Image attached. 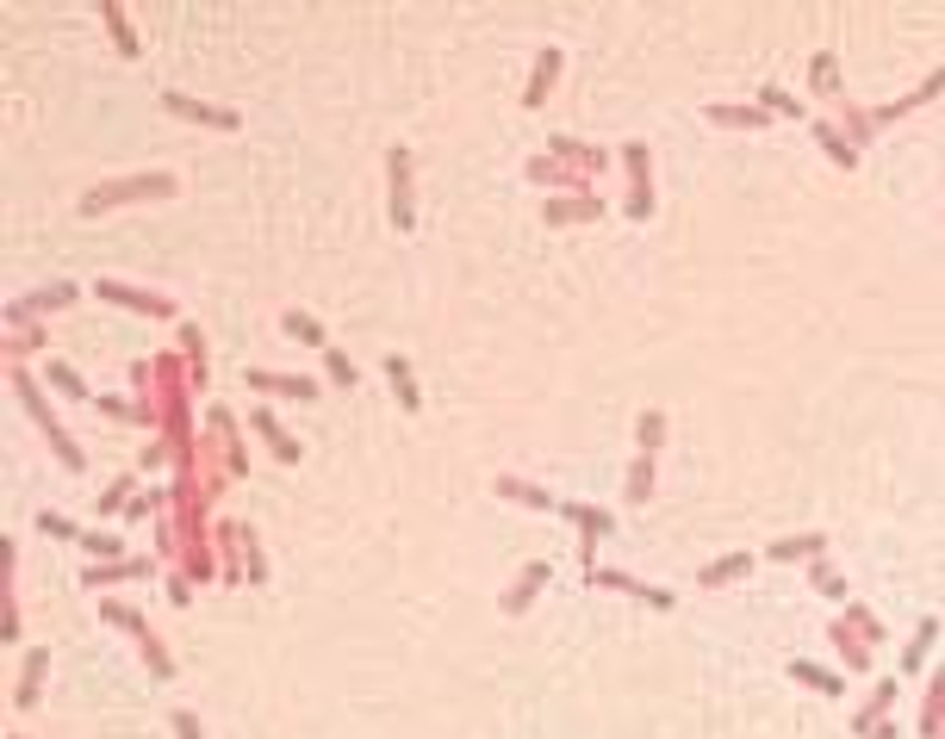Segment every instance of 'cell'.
I'll return each mask as SVG.
<instances>
[{
    "label": "cell",
    "instance_id": "cell-21",
    "mask_svg": "<svg viewBox=\"0 0 945 739\" xmlns=\"http://www.w3.org/2000/svg\"><path fill=\"white\" fill-rule=\"evenodd\" d=\"M740 578H752V553H722V559H710L696 571V590H728Z\"/></svg>",
    "mask_w": 945,
    "mask_h": 739
},
{
    "label": "cell",
    "instance_id": "cell-25",
    "mask_svg": "<svg viewBox=\"0 0 945 739\" xmlns=\"http://www.w3.org/2000/svg\"><path fill=\"white\" fill-rule=\"evenodd\" d=\"M809 88L828 100V106H833V100H846V81H840V57H833V50H815V57H809Z\"/></svg>",
    "mask_w": 945,
    "mask_h": 739
},
{
    "label": "cell",
    "instance_id": "cell-26",
    "mask_svg": "<svg viewBox=\"0 0 945 739\" xmlns=\"http://www.w3.org/2000/svg\"><path fill=\"white\" fill-rule=\"evenodd\" d=\"M791 678L803 683V690H815V696H846V678L828 671V665H815V659H791Z\"/></svg>",
    "mask_w": 945,
    "mask_h": 739
},
{
    "label": "cell",
    "instance_id": "cell-19",
    "mask_svg": "<svg viewBox=\"0 0 945 739\" xmlns=\"http://www.w3.org/2000/svg\"><path fill=\"white\" fill-rule=\"evenodd\" d=\"M100 25L113 32V50H118V57H125V62H137V57H143V38H137L131 13H125L118 0H100Z\"/></svg>",
    "mask_w": 945,
    "mask_h": 739
},
{
    "label": "cell",
    "instance_id": "cell-3",
    "mask_svg": "<svg viewBox=\"0 0 945 739\" xmlns=\"http://www.w3.org/2000/svg\"><path fill=\"white\" fill-rule=\"evenodd\" d=\"M622 174H629V206H622V211H629L635 224H647L659 199H654V150H647L641 137H635V143H622Z\"/></svg>",
    "mask_w": 945,
    "mask_h": 739
},
{
    "label": "cell",
    "instance_id": "cell-49",
    "mask_svg": "<svg viewBox=\"0 0 945 739\" xmlns=\"http://www.w3.org/2000/svg\"><path fill=\"white\" fill-rule=\"evenodd\" d=\"M38 534H50V541H81V529H76V522H69L62 510H44V516H38Z\"/></svg>",
    "mask_w": 945,
    "mask_h": 739
},
{
    "label": "cell",
    "instance_id": "cell-34",
    "mask_svg": "<svg viewBox=\"0 0 945 739\" xmlns=\"http://www.w3.org/2000/svg\"><path fill=\"white\" fill-rule=\"evenodd\" d=\"M280 330H287L292 342H306V348H318V355H324V348H336V342L324 336V323L311 317V311H287V317H280Z\"/></svg>",
    "mask_w": 945,
    "mask_h": 739
},
{
    "label": "cell",
    "instance_id": "cell-44",
    "mask_svg": "<svg viewBox=\"0 0 945 739\" xmlns=\"http://www.w3.org/2000/svg\"><path fill=\"white\" fill-rule=\"evenodd\" d=\"M131 497H137V478L125 473V478H113L106 492H100V516H118V510H131Z\"/></svg>",
    "mask_w": 945,
    "mask_h": 739
},
{
    "label": "cell",
    "instance_id": "cell-36",
    "mask_svg": "<svg viewBox=\"0 0 945 739\" xmlns=\"http://www.w3.org/2000/svg\"><path fill=\"white\" fill-rule=\"evenodd\" d=\"M933 640H940V622H933V615H921V622H914V640L902 646V671H908V678H914V671H921V665H926V653H933Z\"/></svg>",
    "mask_w": 945,
    "mask_h": 739
},
{
    "label": "cell",
    "instance_id": "cell-13",
    "mask_svg": "<svg viewBox=\"0 0 945 739\" xmlns=\"http://www.w3.org/2000/svg\"><path fill=\"white\" fill-rule=\"evenodd\" d=\"M933 100H945V62L921 81V88H914V94H902V100H889V106H877V113H871V125L884 131V125H896V118H908V113H921V106H933Z\"/></svg>",
    "mask_w": 945,
    "mask_h": 739
},
{
    "label": "cell",
    "instance_id": "cell-9",
    "mask_svg": "<svg viewBox=\"0 0 945 739\" xmlns=\"http://www.w3.org/2000/svg\"><path fill=\"white\" fill-rule=\"evenodd\" d=\"M162 113H174V118H187V125H206V131H237L243 118L231 113V106H206V100H194V94H162Z\"/></svg>",
    "mask_w": 945,
    "mask_h": 739
},
{
    "label": "cell",
    "instance_id": "cell-20",
    "mask_svg": "<svg viewBox=\"0 0 945 739\" xmlns=\"http://www.w3.org/2000/svg\"><path fill=\"white\" fill-rule=\"evenodd\" d=\"M703 118H710L715 131H765V125H772V113H765L759 100H747V106H703Z\"/></svg>",
    "mask_w": 945,
    "mask_h": 739
},
{
    "label": "cell",
    "instance_id": "cell-32",
    "mask_svg": "<svg viewBox=\"0 0 945 739\" xmlns=\"http://www.w3.org/2000/svg\"><path fill=\"white\" fill-rule=\"evenodd\" d=\"M387 380H392V392H399V404L417 417V411H424V392H417V373H411L405 355H387Z\"/></svg>",
    "mask_w": 945,
    "mask_h": 739
},
{
    "label": "cell",
    "instance_id": "cell-22",
    "mask_svg": "<svg viewBox=\"0 0 945 739\" xmlns=\"http://www.w3.org/2000/svg\"><path fill=\"white\" fill-rule=\"evenodd\" d=\"M654 492H659V466H654V454H635V460H629V478H622V497H629L635 510H647V504H654Z\"/></svg>",
    "mask_w": 945,
    "mask_h": 739
},
{
    "label": "cell",
    "instance_id": "cell-12",
    "mask_svg": "<svg viewBox=\"0 0 945 739\" xmlns=\"http://www.w3.org/2000/svg\"><path fill=\"white\" fill-rule=\"evenodd\" d=\"M548 155L566 162V169L591 174V181H603V169H610V150H603V143H585V137H548Z\"/></svg>",
    "mask_w": 945,
    "mask_h": 739
},
{
    "label": "cell",
    "instance_id": "cell-37",
    "mask_svg": "<svg viewBox=\"0 0 945 739\" xmlns=\"http://www.w3.org/2000/svg\"><path fill=\"white\" fill-rule=\"evenodd\" d=\"M44 342H50V336L38 330V317H32V323H20V330L7 336V367H25V355H38Z\"/></svg>",
    "mask_w": 945,
    "mask_h": 739
},
{
    "label": "cell",
    "instance_id": "cell-52",
    "mask_svg": "<svg viewBox=\"0 0 945 739\" xmlns=\"http://www.w3.org/2000/svg\"><path fill=\"white\" fill-rule=\"evenodd\" d=\"M169 603H174V609L194 603V578H187V571H169Z\"/></svg>",
    "mask_w": 945,
    "mask_h": 739
},
{
    "label": "cell",
    "instance_id": "cell-24",
    "mask_svg": "<svg viewBox=\"0 0 945 739\" xmlns=\"http://www.w3.org/2000/svg\"><path fill=\"white\" fill-rule=\"evenodd\" d=\"M809 590H815V597H828V603H840V609L852 603V590H846V578H840V566H833V553L809 559Z\"/></svg>",
    "mask_w": 945,
    "mask_h": 739
},
{
    "label": "cell",
    "instance_id": "cell-18",
    "mask_svg": "<svg viewBox=\"0 0 945 739\" xmlns=\"http://www.w3.org/2000/svg\"><path fill=\"white\" fill-rule=\"evenodd\" d=\"M492 492H498L504 504H522V510L560 516V497H554V492H541V485H529V478H517V473H498V478H492Z\"/></svg>",
    "mask_w": 945,
    "mask_h": 739
},
{
    "label": "cell",
    "instance_id": "cell-41",
    "mask_svg": "<svg viewBox=\"0 0 945 739\" xmlns=\"http://www.w3.org/2000/svg\"><path fill=\"white\" fill-rule=\"evenodd\" d=\"M840 622H846V627H852V634H858V640H865V646L889 640V634H884V622H877V615H871L865 603H846V609H840Z\"/></svg>",
    "mask_w": 945,
    "mask_h": 739
},
{
    "label": "cell",
    "instance_id": "cell-5",
    "mask_svg": "<svg viewBox=\"0 0 945 739\" xmlns=\"http://www.w3.org/2000/svg\"><path fill=\"white\" fill-rule=\"evenodd\" d=\"M94 292L106 304H118V311H137V317H162V323H181V311H174V299H162V292H143V286H125V280H94Z\"/></svg>",
    "mask_w": 945,
    "mask_h": 739
},
{
    "label": "cell",
    "instance_id": "cell-46",
    "mask_svg": "<svg viewBox=\"0 0 945 739\" xmlns=\"http://www.w3.org/2000/svg\"><path fill=\"white\" fill-rule=\"evenodd\" d=\"M44 380L57 385L62 399H88V385H81V373L69 367V360H50V367H44Z\"/></svg>",
    "mask_w": 945,
    "mask_h": 739
},
{
    "label": "cell",
    "instance_id": "cell-4",
    "mask_svg": "<svg viewBox=\"0 0 945 739\" xmlns=\"http://www.w3.org/2000/svg\"><path fill=\"white\" fill-rule=\"evenodd\" d=\"M522 181H529V187H548V193H560V199H579V193H598V181H591V174H579V169H566V162H554L548 150L522 162Z\"/></svg>",
    "mask_w": 945,
    "mask_h": 739
},
{
    "label": "cell",
    "instance_id": "cell-16",
    "mask_svg": "<svg viewBox=\"0 0 945 739\" xmlns=\"http://www.w3.org/2000/svg\"><path fill=\"white\" fill-rule=\"evenodd\" d=\"M44 671H50V646H32L20 659V683H13V708H38L44 702Z\"/></svg>",
    "mask_w": 945,
    "mask_h": 739
},
{
    "label": "cell",
    "instance_id": "cell-35",
    "mask_svg": "<svg viewBox=\"0 0 945 739\" xmlns=\"http://www.w3.org/2000/svg\"><path fill=\"white\" fill-rule=\"evenodd\" d=\"M659 448H666V411H659V404H647V411H641V423H635V454H654L659 460Z\"/></svg>",
    "mask_w": 945,
    "mask_h": 739
},
{
    "label": "cell",
    "instance_id": "cell-38",
    "mask_svg": "<svg viewBox=\"0 0 945 739\" xmlns=\"http://www.w3.org/2000/svg\"><path fill=\"white\" fill-rule=\"evenodd\" d=\"M759 106H765V113H772V118H796V125L809 118V106H803V100H796V94H784L777 81H765V88H759Z\"/></svg>",
    "mask_w": 945,
    "mask_h": 739
},
{
    "label": "cell",
    "instance_id": "cell-40",
    "mask_svg": "<svg viewBox=\"0 0 945 739\" xmlns=\"http://www.w3.org/2000/svg\"><path fill=\"white\" fill-rule=\"evenodd\" d=\"M100 622H113V627H125V634H137V640H150V622H143L131 603H118V597H106V603H100Z\"/></svg>",
    "mask_w": 945,
    "mask_h": 739
},
{
    "label": "cell",
    "instance_id": "cell-51",
    "mask_svg": "<svg viewBox=\"0 0 945 739\" xmlns=\"http://www.w3.org/2000/svg\"><path fill=\"white\" fill-rule=\"evenodd\" d=\"M169 727H174V739H206V727H199V715H194V708H174V715H169Z\"/></svg>",
    "mask_w": 945,
    "mask_h": 739
},
{
    "label": "cell",
    "instance_id": "cell-47",
    "mask_svg": "<svg viewBox=\"0 0 945 739\" xmlns=\"http://www.w3.org/2000/svg\"><path fill=\"white\" fill-rule=\"evenodd\" d=\"M162 510H169V492H155V485H150V492L131 497V510H125V516H131V522H150V516H162Z\"/></svg>",
    "mask_w": 945,
    "mask_h": 739
},
{
    "label": "cell",
    "instance_id": "cell-27",
    "mask_svg": "<svg viewBox=\"0 0 945 739\" xmlns=\"http://www.w3.org/2000/svg\"><path fill=\"white\" fill-rule=\"evenodd\" d=\"M889 708H896V678H884L877 690H871V702L858 708V715H852V734L865 739L871 727H884V720H889Z\"/></svg>",
    "mask_w": 945,
    "mask_h": 739
},
{
    "label": "cell",
    "instance_id": "cell-53",
    "mask_svg": "<svg viewBox=\"0 0 945 739\" xmlns=\"http://www.w3.org/2000/svg\"><path fill=\"white\" fill-rule=\"evenodd\" d=\"M100 411H106V417H113V423H137V411H131V404H125V399H100Z\"/></svg>",
    "mask_w": 945,
    "mask_h": 739
},
{
    "label": "cell",
    "instance_id": "cell-43",
    "mask_svg": "<svg viewBox=\"0 0 945 739\" xmlns=\"http://www.w3.org/2000/svg\"><path fill=\"white\" fill-rule=\"evenodd\" d=\"M324 380L336 385V392H355V385H361V373H355V360H348L343 348H324Z\"/></svg>",
    "mask_w": 945,
    "mask_h": 739
},
{
    "label": "cell",
    "instance_id": "cell-39",
    "mask_svg": "<svg viewBox=\"0 0 945 739\" xmlns=\"http://www.w3.org/2000/svg\"><path fill=\"white\" fill-rule=\"evenodd\" d=\"M181 355H187V367H194V385L206 392V336H199V323H181Z\"/></svg>",
    "mask_w": 945,
    "mask_h": 739
},
{
    "label": "cell",
    "instance_id": "cell-33",
    "mask_svg": "<svg viewBox=\"0 0 945 739\" xmlns=\"http://www.w3.org/2000/svg\"><path fill=\"white\" fill-rule=\"evenodd\" d=\"M940 727H945V671H933L921 702V739H940Z\"/></svg>",
    "mask_w": 945,
    "mask_h": 739
},
{
    "label": "cell",
    "instance_id": "cell-42",
    "mask_svg": "<svg viewBox=\"0 0 945 739\" xmlns=\"http://www.w3.org/2000/svg\"><path fill=\"white\" fill-rule=\"evenodd\" d=\"M243 578H250L255 590L268 585V553H262V534L243 529Z\"/></svg>",
    "mask_w": 945,
    "mask_h": 739
},
{
    "label": "cell",
    "instance_id": "cell-54",
    "mask_svg": "<svg viewBox=\"0 0 945 739\" xmlns=\"http://www.w3.org/2000/svg\"><path fill=\"white\" fill-rule=\"evenodd\" d=\"M865 739H902V734H896V720H884V727H871Z\"/></svg>",
    "mask_w": 945,
    "mask_h": 739
},
{
    "label": "cell",
    "instance_id": "cell-7",
    "mask_svg": "<svg viewBox=\"0 0 945 739\" xmlns=\"http://www.w3.org/2000/svg\"><path fill=\"white\" fill-rule=\"evenodd\" d=\"M76 299H81V286H69V280H57V286H38L32 299H13V304H7V311H0V323H7V330H20V323L44 317V311H69Z\"/></svg>",
    "mask_w": 945,
    "mask_h": 739
},
{
    "label": "cell",
    "instance_id": "cell-17",
    "mask_svg": "<svg viewBox=\"0 0 945 739\" xmlns=\"http://www.w3.org/2000/svg\"><path fill=\"white\" fill-rule=\"evenodd\" d=\"M131 578H150V559H94L81 571V590H113V585H131Z\"/></svg>",
    "mask_w": 945,
    "mask_h": 739
},
{
    "label": "cell",
    "instance_id": "cell-23",
    "mask_svg": "<svg viewBox=\"0 0 945 739\" xmlns=\"http://www.w3.org/2000/svg\"><path fill=\"white\" fill-rule=\"evenodd\" d=\"M821 553H828V534H784V541L765 547V559H777V566H796V559H803V566H809Z\"/></svg>",
    "mask_w": 945,
    "mask_h": 739
},
{
    "label": "cell",
    "instance_id": "cell-11",
    "mask_svg": "<svg viewBox=\"0 0 945 739\" xmlns=\"http://www.w3.org/2000/svg\"><path fill=\"white\" fill-rule=\"evenodd\" d=\"M560 69H566V57H560L554 44H548V50H535V62H529V81H522V113H541V106H548V94H554Z\"/></svg>",
    "mask_w": 945,
    "mask_h": 739
},
{
    "label": "cell",
    "instance_id": "cell-48",
    "mask_svg": "<svg viewBox=\"0 0 945 739\" xmlns=\"http://www.w3.org/2000/svg\"><path fill=\"white\" fill-rule=\"evenodd\" d=\"M137 646H143V665H150L155 678H162V683H174V659H169V646L155 640V634H150V640H137Z\"/></svg>",
    "mask_w": 945,
    "mask_h": 739
},
{
    "label": "cell",
    "instance_id": "cell-10",
    "mask_svg": "<svg viewBox=\"0 0 945 739\" xmlns=\"http://www.w3.org/2000/svg\"><path fill=\"white\" fill-rule=\"evenodd\" d=\"M548 578H554V566H548V559H529V566L510 578V590L498 597V615H529V603L548 590Z\"/></svg>",
    "mask_w": 945,
    "mask_h": 739
},
{
    "label": "cell",
    "instance_id": "cell-29",
    "mask_svg": "<svg viewBox=\"0 0 945 739\" xmlns=\"http://www.w3.org/2000/svg\"><path fill=\"white\" fill-rule=\"evenodd\" d=\"M815 143H821V150H828V162H833V169H858V150H852V143H846V131H840V125H833V118H815Z\"/></svg>",
    "mask_w": 945,
    "mask_h": 739
},
{
    "label": "cell",
    "instance_id": "cell-30",
    "mask_svg": "<svg viewBox=\"0 0 945 739\" xmlns=\"http://www.w3.org/2000/svg\"><path fill=\"white\" fill-rule=\"evenodd\" d=\"M250 429H255V436H262V441H268V448H274V460H287V466H292V460H299V441H292L287 429L274 423V411H250Z\"/></svg>",
    "mask_w": 945,
    "mask_h": 739
},
{
    "label": "cell",
    "instance_id": "cell-56",
    "mask_svg": "<svg viewBox=\"0 0 945 739\" xmlns=\"http://www.w3.org/2000/svg\"><path fill=\"white\" fill-rule=\"evenodd\" d=\"M940 739H945V727H940Z\"/></svg>",
    "mask_w": 945,
    "mask_h": 739
},
{
    "label": "cell",
    "instance_id": "cell-6",
    "mask_svg": "<svg viewBox=\"0 0 945 739\" xmlns=\"http://www.w3.org/2000/svg\"><path fill=\"white\" fill-rule=\"evenodd\" d=\"M560 516L579 529V559H585V571H591V566H598V541L616 534V516L598 510V504H560Z\"/></svg>",
    "mask_w": 945,
    "mask_h": 739
},
{
    "label": "cell",
    "instance_id": "cell-31",
    "mask_svg": "<svg viewBox=\"0 0 945 739\" xmlns=\"http://www.w3.org/2000/svg\"><path fill=\"white\" fill-rule=\"evenodd\" d=\"M833 125L846 131V143H852V150H858V143H871V137H877V125H871V113H865V106H852V100H833Z\"/></svg>",
    "mask_w": 945,
    "mask_h": 739
},
{
    "label": "cell",
    "instance_id": "cell-50",
    "mask_svg": "<svg viewBox=\"0 0 945 739\" xmlns=\"http://www.w3.org/2000/svg\"><path fill=\"white\" fill-rule=\"evenodd\" d=\"M169 460H174V448L162 436H150V441H143V454H137V466H143V473H155V466H169Z\"/></svg>",
    "mask_w": 945,
    "mask_h": 739
},
{
    "label": "cell",
    "instance_id": "cell-15",
    "mask_svg": "<svg viewBox=\"0 0 945 739\" xmlns=\"http://www.w3.org/2000/svg\"><path fill=\"white\" fill-rule=\"evenodd\" d=\"M250 392H268V399H299V404H318V399H324V385L306 380V373H262V367L250 373Z\"/></svg>",
    "mask_w": 945,
    "mask_h": 739
},
{
    "label": "cell",
    "instance_id": "cell-1",
    "mask_svg": "<svg viewBox=\"0 0 945 739\" xmlns=\"http://www.w3.org/2000/svg\"><path fill=\"white\" fill-rule=\"evenodd\" d=\"M181 193V174L169 169H143V174H125V181H100L94 193H81V218H106L118 206H143V199H174Z\"/></svg>",
    "mask_w": 945,
    "mask_h": 739
},
{
    "label": "cell",
    "instance_id": "cell-55",
    "mask_svg": "<svg viewBox=\"0 0 945 739\" xmlns=\"http://www.w3.org/2000/svg\"><path fill=\"white\" fill-rule=\"evenodd\" d=\"M7 739H25V734H7Z\"/></svg>",
    "mask_w": 945,
    "mask_h": 739
},
{
    "label": "cell",
    "instance_id": "cell-2",
    "mask_svg": "<svg viewBox=\"0 0 945 739\" xmlns=\"http://www.w3.org/2000/svg\"><path fill=\"white\" fill-rule=\"evenodd\" d=\"M387 187H392V199H387V211H392V230H417V162H411V150L405 143H392L387 150Z\"/></svg>",
    "mask_w": 945,
    "mask_h": 739
},
{
    "label": "cell",
    "instance_id": "cell-28",
    "mask_svg": "<svg viewBox=\"0 0 945 739\" xmlns=\"http://www.w3.org/2000/svg\"><path fill=\"white\" fill-rule=\"evenodd\" d=\"M828 640H833V653L846 659V671H852V678H858V671H871V646L858 640V634H852V627L840 622V615H833V622H828Z\"/></svg>",
    "mask_w": 945,
    "mask_h": 739
},
{
    "label": "cell",
    "instance_id": "cell-45",
    "mask_svg": "<svg viewBox=\"0 0 945 739\" xmlns=\"http://www.w3.org/2000/svg\"><path fill=\"white\" fill-rule=\"evenodd\" d=\"M76 547L88 553V559H125V541H118V534H100V529H88Z\"/></svg>",
    "mask_w": 945,
    "mask_h": 739
},
{
    "label": "cell",
    "instance_id": "cell-8",
    "mask_svg": "<svg viewBox=\"0 0 945 739\" xmlns=\"http://www.w3.org/2000/svg\"><path fill=\"white\" fill-rule=\"evenodd\" d=\"M585 585H591V590H622V597H635V603L659 609V615H672V609H678V597H672V590L641 585V578H629V571H603V566H591V571H585Z\"/></svg>",
    "mask_w": 945,
    "mask_h": 739
},
{
    "label": "cell",
    "instance_id": "cell-14",
    "mask_svg": "<svg viewBox=\"0 0 945 739\" xmlns=\"http://www.w3.org/2000/svg\"><path fill=\"white\" fill-rule=\"evenodd\" d=\"M603 218V193H579V199H548L541 224L548 230H573V224H598Z\"/></svg>",
    "mask_w": 945,
    "mask_h": 739
}]
</instances>
